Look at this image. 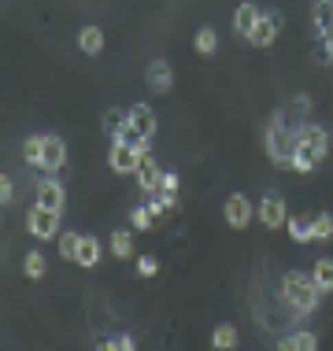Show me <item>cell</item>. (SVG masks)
I'll use <instances>...</instances> for the list:
<instances>
[{
  "label": "cell",
  "instance_id": "30",
  "mask_svg": "<svg viewBox=\"0 0 333 351\" xmlns=\"http://www.w3.org/2000/svg\"><path fill=\"white\" fill-rule=\"evenodd\" d=\"M78 241H82V233H60V237H56L60 255H63L67 263H74V255H78Z\"/></svg>",
  "mask_w": 333,
  "mask_h": 351
},
{
  "label": "cell",
  "instance_id": "3",
  "mask_svg": "<svg viewBox=\"0 0 333 351\" xmlns=\"http://www.w3.org/2000/svg\"><path fill=\"white\" fill-rule=\"evenodd\" d=\"M26 230H30L34 241H56L60 237V211H52V207H41L34 204L30 211H26Z\"/></svg>",
  "mask_w": 333,
  "mask_h": 351
},
{
  "label": "cell",
  "instance_id": "21",
  "mask_svg": "<svg viewBox=\"0 0 333 351\" xmlns=\"http://www.w3.org/2000/svg\"><path fill=\"white\" fill-rule=\"evenodd\" d=\"M285 230L297 244H311V218L308 215H289V222H285Z\"/></svg>",
  "mask_w": 333,
  "mask_h": 351
},
{
  "label": "cell",
  "instance_id": "26",
  "mask_svg": "<svg viewBox=\"0 0 333 351\" xmlns=\"http://www.w3.org/2000/svg\"><path fill=\"white\" fill-rule=\"evenodd\" d=\"M326 241H333V218L315 215L311 218V244H326Z\"/></svg>",
  "mask_w": 333,
  "mask_h": 351
},
{
  "label": "cell",
  "instance_id": "33",
  "mask_svg": "<svg viewBox=\"0 0 333 351\" xmlns=\"http://www.w3.org/2000/svg\"><path fill=\"white\" fill-rule=\"evenodd\" d=\"M137 274H141V278H156V274H159V263L152 259V255H141V259H137Z\"/></svg>",
  "mask_w": 333,
  "mask_h": 351
},
{
  "label": "cell",
  "instance_id": "13",
  "mask_svg": "<svg viewBox=\"0 0 333 351\" xmlns=\"http://www.w3.org/2000/svg\"><path fill=\"white\" fill-rule=\"evenodd\" d=\"M37 204H41V207H52V211H63L67 189L56 182V178H45V182H37Z\"/></svg>",
  "mask_w": 333,
  "mask_h": 351
},
{
  "label": "cell",
  "instance_id": "29",
  "mask_svg": "<svg viewBox=\"0 0 333 351\" xmlns=\"http://www.w3.org/2000/svg\"><path fill=\"white\" fill-rule=\"evenodd\" d=\"M152 222H156V215L148 211V204H145V207H130V226H133L137 233L152 230Z\"/></svg>",
  "mask_w": 333,
  "mask_h": 351
},
{
  "label": "cell",
  "instance_id": "14",
  "mask_svg": "<svg viewBox=\"0 0 333 351\" xmlns=\"http://www.w3.org/2000/svg\"><path fill=\"white\" fill-rule=\"evenodd\" d=\"M300 141H303V145H308L311 152H315L319 163L326 159V152H330V134H326L322 126H315V122H303V126H300Z\"/></svg>",
  "mask_w": 333,
  "mask_h": 351
},
{
  "label": "cell",
  "instance_id": "4",
  "mask_svg": "<svg viewBox=\"0 0 333 351\" xmlns=\"http://www.w3.org/2000/svg\"><path fill=\"white\" fill-rule=\"evenodd\" d=\"M282 34V12H263L260 23H255V30L249 34V45L252 49H271L274 41H278Z\"/></svg>",
  "mask_w": 333,
  "mask_h": 351
},
{
  "label": "cell",
  "instance_id": "9",
  "mask_svg": "<svg viewBox=\"0 0 333 351\" xmlns=\"http://www.w3.org/2000/svg\"><path fill=\"white\" fill-rule=\"evenodd\" d=\"M145 82L152 93H170L174 89V67H170L167 60H152L148 71H145Z\"/></svg>",
  "mask_w": 333,
  "mask_h": 351
},
{
  "label": "cell",
  "instance_id": "10",
  "mask_svg": "<svg viewBox=\"0 0 333 351\" xmlns=\"http://www.w3.org/2000/svg\"><path fill=\"white\" fill-rule=\"evenodd\" d=\"M100 237H93V233H82V241H78V255H74V267H82V270H97L100 267Z\"/></svg>",
  "mask_w": 333,
  "mask_h": 351
},
{
  "label": "cell",
  "instance_id": "20",
  "mask_svg": "<svg viewBox=\"0 0 333 351\" xmlns=\"http://www.w3.org/2000/svg\"><path fill=\"white\" fill-rule=\"evenodd\" d=\"M108 248H111L115 259H130V255H133V233L130 230H115L108 237Z\"/></svg>",
  "mask_w": 333,
  "mask_h": 351
},
{
  "label": "cell",
  "instance_id": "17",
  "mask_svg": "<svg viewBox=\"0 0 333 351\" xmlns=\"http://www.w3.org/2000/svg\"><path fill=\"white\" fill-rule=\"evenodd\" d=\"M278 348H282V351H315V348H319V337L311 333V329H297V333L282 337Z\"/></svg>",
  "mask_w": 333,
  "mask_h": 351
},
{
  "label": "cell",
  "instance_id": "18",
  "mask_svg": "<svg viewBox=\"0 0 333 351\" xmlns=\"http://www.w3.org/2000/svg\"><path fill=\"white\" fill-rule=\"evenodd\" d=\"M78 49L85 56H100L104 52V30L100 26H82L78 30Z\"/></svg>",
  "mask_w": 333,
  "mask_h": 351
},
{
  "label": "cell",
  "instance_id": "15",
  "mask_svg": "<svg viewBox=\"0 0 333 351\" xmlns=\"http://www.w3.org/2000/svg\"><path fill=\"white\" fill-rule=\"evenodd\" d=\"M260 8L255 4H249V0H244V4H237V12H233V30L241 34V37H249L252 30H255V23H260Z\"/></svg>",
  "mask_w": 333,
  "mask_h": 351
},
{
  "label": "cell",
  "instance_id": "22",
  "mask_svg": "<svg viewBox=\"0 0 333 351\" xmlns=\"http://www.w3.org/2000/svg\"><path fill=\"white\" fill-rule=\"evenodd\" d=\"M311 278H315V285H319L322 292H333V259H330V255L315 259V267H311Z\"/></svg>",
  "mask_w": 333,
  "mask_h": 351
},
{
  "label": "cell",
  "instance_id": "28",
  "mask_svg": "<svg viewBox=\"0 0 333 351\" xmlns=\"http://www.w3.org/2000/svg\"><path fill=\"white\" fill-rule=\"evenodd\" d=\"M193 45H196L200 56H215L218 52V34L211 30V26H204V30H196V41Z\"/></svg>",
  "mask_w": 333,
  "mask_h": 351
},
{
  "label": "cell",
  "instance_id": "34",
  "mask_svg": "<svg viewBox=\"0 0 333 351\" xmlns=\"http://www.w3.org/2000/svg\"><path fill=\"white\" fill-rule=\"evenodd\" d=\"M15 200V185H12V174H4V178H0V204H12Z\"/></svg>",
  "mask_w": 333,
  "mask_h": 351
},
{
  "label": "cell",
  "instance_id": "12",
  "mask_svg": "<svg viewBox=\"0 0 333 351\" xmlns=\"http://www.w3.org/2000/svg\"><path fill=\"white\" fill-rule=\"evenodd\" d=\"M67 167V145L60 134H45V174H56V170Z\"/></svg>",
  "mask_w": 333,
  "mask_h": 351
},
{
  "label": "cell",
  "instance_id": "11",
  "mask_svg": "<svg viewBox=\"0 0 333 351\" xmlns=\"http://www.w3.org/2000/svg\"><path fill=\"white\" fill-rule=\"evenodd\" d=\"M126 119H130L133 126L141 130V137H145V141H152V137H156L159 122H156V111H152L148 104H130V108H126Z\"/></svg>",
  "mask_w": 333,
  "mask_h": 351
},
{
  "label": "cell",
  "instance_id": "32",
  "mask_svg": "<svg viewBox=\"0 0 333 351\" xmlns=\"http://www.w3.org/2000/svg\"><path fill=\"white\" fill-rule=\"evenodd\" d=\"M315 56L322 63H333V34H322L319 37V49H315Z\"/></svg>",
  "mask_w": 333,
  "mask_h": 351
},
{
  "label": "cell",
  "instance_id": "7",
  "mask_svg": "<svg viewBox=\"0 0 333 351\" xmlns=\"http://www.w3.org/2000/svg\"><path fill=\"white\" fill-rule=\"evenodd\" d=\"M222 211H226V222H230L233 230H249V222L255 218V207L249 204V196H244V193H233L230 200H226Z\"/></svg>",
  "mask_w": 333,
  "mask_h": 351
},
{
  "label": "cell",
  "instance_id": "19",
  "mask_svg": "<svg viewBox=\"0 0 333 351\" xmlns=\"http://www.w3.org/2000/svg\"><path fill=\"white\" fill-rule=\"evenodd\" d=\"M311 23H315V34H333V0H315L311 8Z\"/></svg>",
  "mask_w": 333,
  "mask_h": 351
},
{
  "label": "cell",
  "instance_id": "6",
  "mask_svg": "<svg viewBox=\"0 0 333 351\" xmlns=\"http://www.w3.org/2000/svg\"><path fill=\"white\" fill-rule=\"evenodd\" d=\"M255 218L266 226V230H282L285 222H289V211H285V200L278 193H266L263 200H260V207H255Z\"/></svg>",
  "mask_w": 333,
  "mask_h": 351
},
{
  "label": "cell",
  "instance_id": "24",
  "mask_svg": "<svg viewBox=\"0 0 333 351\" xmlns=\"http://www.w3.org/2000/svg\"><path fill=\"white\" fill-rule=\"evenodd\" d=\"M211 348H215V351H233V348H237V326L222 322V326L211 333Z\"/></svg>",
  "mask_w": 333,
  "mask_h": 351
},
{
  "label": "cell",
  "instance_id": "31",
  "mask_svg": "<svg viewBox=\"0 0 333 351\" xmlns=\"http://www.w3.org/2000/svg\"><path fill=\"white\" fill-rule=\"evenodd\" d=\"M137 344H133V337L130 333H119V337H108V340H100V351H133Z\"/></svg>",
  "mask_w": 333,
  "mask_h": 351
},
{
  "label": "cell",
  "instance_id": "25",
  "mask_svg": "<svg viewBox=\"0 0 333 351\" xmlns=\"http://www.w3.org/2000/svg\"><path fill=\"white\" fill-rule=\"evenodd\" d=\"M319 167V159H315V152H311L308 145H297V152H292V170H297V174H311V170Z\"/></svg>",
  "mask_w": 333,
  "mask_h": 351
},
{
  "label": "cell",
  "instance_id": "27",
  "mask_svg": "<svg viewBox=\"0 0 333 351\" xmlns=\"http://www.w3.org/2000/svg\"><path fill=\"white\" fill-rule=\"evenodd\" d=\"M122 126H126V111H122V108H108V111H104V134H108L111 141H119Z\"/></svg>",
  "mask_w": 333,
  "mask_h": 351
},
{
  "label": "cell",
  "instance_id": "2",
  "mask_svg": "<svg viewBox=\"0 0 333 351\" xmlns=\"http://www.w3.org/2000/svg\"><path fill=\"white\" fill-rule=\"evenodd\" d=\"M300 145V126H289L282 115H274V122L266 126V152L282 170H292V152Z\"/></svg>",
  "mask_w": 333,
  "mask_h": 351
},
{
  "label": "cell",
  "instance_id": "8",
  "mask_svg": "<svg viewBox=\"0 0 333 351\" xmlns=\"http://www.w3.org/2000/svg\"><path fill=\"white\" fill-rule=\"evenodd\" d=\"M133 178H137L141 193H148V196L159 189V182H163V170H159V163L152 159V152H145V156H141V163H137V170H133Z\"/></svg>",
  "mask_w": 333,
  "mask_h": 351
},
{
  "label": "cell",
  "instance_id": "16",
  "mask_svg": "<svg viewBox=\"0 0 333 351\" xmlns=\"http://www.w3.org/2000/svg\"><path fill=\"white\" fill-rule=\"evenodd\" d=\"M23 163L34 170H45V134H34L23 141Z\"/></svg>",
  "mask_w": 333,
  "mask_h": 351
},
{
  "label": "cell",
  "instance_id": "5",
  "mask_svg": "<svg viewBox=\"0 0 333 351\" xmlns=\"http://www.w3.org/2000/svg\"><path fill=\"white\" fill-rule=\"evenodd\" d=\"M141 156H145V152L133 148V145H126V141H111L108 167L115 170V174H133V170H137V163H141Z\"/></svg>",
  "mask_w": 333,
  "mask_h": 351
},
{
  "label": "cell",
  "instance_id": "1",
  "mask_svg": "<svg viewBox=\"0 0 333 351\" xmlns=\"http://www.w3.org/2000/svg\"><path fill=\"white\" fill-rule=\"evenodd\" d=\"M326 292L315 285V278L311 274H300V270H289L282 278V300H285V307L292 311V315H311V311H319V303Z\"/></svg>",
  "mask_w": 333,
  "mask_h": 351
},
{
  "label": "cell",
  "instance_id": "23",
  "mask_svg": "<svg viewBox=\"0 0 333 351\" xmlns=\"http://www.w3.org/2000/svg\"><path fill=\"white\" fill-rule=\"evenodd\" d=\"M45 270H49V263H45L41 248L26 252V259H23V274H26V278H30V281H41V278H45Z\"/></svg>",
  "mask_w": 333,
  "mask_h": 351
}]
</instances>
